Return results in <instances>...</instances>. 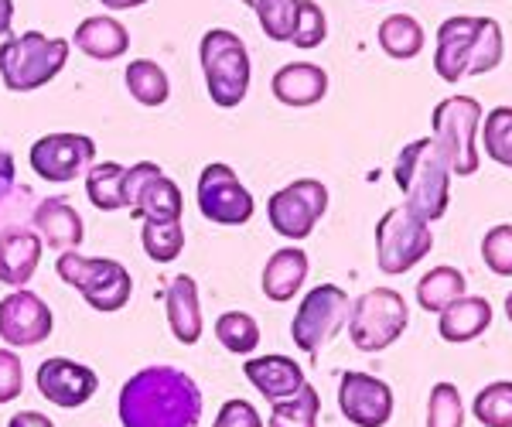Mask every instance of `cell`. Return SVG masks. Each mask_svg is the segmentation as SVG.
<instances>
[{"label": "cell", "instance_id": "cell-12", "mask_svg": "<svg viewBox=\"0 0 512 427\" xmlns=\"http://www.w3.org/2000/svg\"><path fill=\"white\" fill-rule=\"evenodd\" d=\"M198 212L216 226H246L256 212L253 192L236 178V171L222 161H212L198 175Z\"/></svg>", "mask_w": 512, "mask_h": 427}, {"label": "cell", "instance_id": "cell-31", "mask_svg": "<svg viewBox=\"0 0 512 427\" xmlns=\"http://www.w3.org/2000/svg\"><path fill=\"white\" fill-rule=\"evenodd\" d=\"M123 175L127 164H93L86 171V195L99 212H117L123 209Z\"/></svg>", "mask_w": 512, "mask_h": 427}, {"label": "cell", "instance_id": "cell-47", "mask_svg": "<svg viewBox=\"0 0 512 427\" xmlns=\"http://www.w3.org/2000/svg\"><path fill=\"white\" fill-rule=\"evenodd\" d=\"M243 4H253V0H243Z\"/></svg>", "mask_w": 512, "mask_h": 427}, {"label": "cell", "instance_id": "cell-24", "mask_svg": "<svg viewBox=\"0 0 512 427\" xmlns=\"http://www.w3.org/2000/svg\"><path fill=\"white\" fill-rule=\"evenodd\" d=\"M35 229H38L41 243L52 246V250H59V253L76 250V246H82V236H86L82 216L65 199H45V202H38V209H35Z\"/></svg>", "mask_w": 512, "mask_h": 427}, {"label": "cell", "instance_id": "cell-19", "mask_svg": "<svg viewBox=\"0 0 512 427\" xmlns=\"http://www.w3.org/2000/svg\"><path fill=\"white\" fill-rule=\"evenodd\" d=\"M72 45L93 62H113L130 52V31L113 14H93V18L79 21Z\"/></svg>", "mask_w": 512, "mask_h": 427}, {"label": "cell", "instance_id": "cell-39", "mask_svg": "<svg viewBox=\"0 0 512 427\" xmlns=\"http://www.w3.org/2000/svg\"><path fill=\"white\" fill-rule=\"evenodd\" d=\"M482 260L495 277H512V226H492L482 240Z\"/></svg>", "mask_w": 512, "mask_h": 427}, {"label": "cell", "instance_id": "cell-10", "mask_svg": "<svg viewBox=\"0 0 512 427\" xmlns=\"http://www.w3.org/2000/svg\"><path fill=\"white\" fill-rule=\"evenodd\" d=\"M328 209V188L318 178H297L287 188L270 195L267 202V219L274 226L277 236L284 240H308L315 233L318 219Z\"/></svg>", "mask_w": 512, "mask_h": 427}, {"label": "cell", "instance_id": "cell-8", "mask_svg": "<svg viewBox=\"0 0 512 427\" xmlns=\"http://www.w3.org/2000/svg\"><path fill=\"white\" fill-rule=\"evenodd\" d=\"M434 250L431 223L410 212L407 205H393L376 223V264L383 274L400 277L414 270Z\"/></svg>", "mask_w": 512, "mask_h": 427}, {"label": "cell", "instance_id": "cell-30", "mask_svg": "<svg viewBox=\"0 0 512 427\" xmlns=\"http://www.w3.org/2000/svg\"><path fill=\"white\" fill-rule=\"evenodd\" d=\"M506 59V35L495 18H478V31L472 41V59H468V76H489Z\"/></svg>", "mask_w": 512, "mask_h": 427}, {"label": "cell", "instance_id": "cell-18", "mask_svg": "<svg viewBox=\"0 0 512 427\" xmlns=\"http://www.w3.org/2000/svg\"><path fill=\"white\" fill-rule=\"evenodd\" d=\"M270 89L284 106L291 110H308L318 106L328 93V72L315 62H287L280 65L270 79Z\"/></svg>", "mask_w": 512, "mask_h": 427}, {"label": "cell", "instance_id": "cell-28", "mask_svg": "<svg viewBox=\"0 0 512 427\" xmlns=\"http://www.w3.org/2000/svg\"><path fill=\"white\" fill-rule=\"evenodd\" d=\"M376 38H379V48L396 62L417 59V55L424 52V28H420V21L414 14H390V18H383Z\"/></svg>", "mask_w": 512, "mask_h": 427}, {"label": "cell", "instance_id": "cell-5", "mask_svg": "<svg viewBox=\"0 0 512 427\" xmlns=\"http://www.w3.org/2000/svg\"><path fill=\"white\" fill-rule=\"evenodd\" d=\"M478 130H482V103L475 96H448L434 106L431 137L454 178H472L482 164Z\"/></svg>", "mask_w": 512, "mask_h": 427}, {"label": "cell", "instance_id": "cell-33", "mask_svg": "<svg viewBox=\"0 0 512 427\" xmlns=\"http://www.w3.org/2000/svg\"><path fill=\"white\" fill-rule=\"evenodd\" d=\"M478 137H482L485 154L512 171V106H495V110L485 113Z\"/></svg>", "mask_w": 512, "mask_h": 427}, {"label": "cell", "instance_id": "cell-41", "mask_svg": "<svg viewBox=\"0 0 512 427\" xmlns=\"http://www.w3.org/2000/svg\"><path fill=\"white\" fill-rule=\"evenodd\" d=\"M212 427H263V421L250 400H226L219 407V417Z\"/></svg>", "mask_w": 512, "mask_h": 427}, {"label": "cell", "instance_id": "cell-3", "mask_svg": "<svg viewBox=\"0 0 512 427\" xmlns=\"http://www.w3.org/2000/svg\"><path fill=\"white\" fill-rule=\"evenodd\" d=\"M198 65H202L209 100L219 110H236L250 93L253 62L246 41L229 28H209L198 41Z\"/></svg>", "mask_w": 512, "mask_h": 427}, {"label": "cell", "instance_id": "cell-40", "mask_svg": "<svg viewBox=\"0 0 512 427\" xmlns=\"http://www.w3.org/2000/svg\"><path fill=\"white\" fill-rule=\"evenodd\" d=\"M24 390V369L21 356H14V349H0V404H11L18 400Z\"/></svg>", "mask_w": 512, "mask_h": 427}, {"label": "cell", "instance_id": "cell-36", "mask_svg": "<svg viewBox=\"0 0 512 427\" xmlns=\"http://www.w3.org/2000/svg\"><path fill=\"white\" fill-rule=\"evenodd\" d=\"M256 21L270 41H291L297 21V0H253Z\"/></svg>", "mask_w": 512, "mask_h": 427}, {"label": "cell", "instance_id": "cell-1", "mask_svg": "<svg viewBox=\"0 0 512 427\" xmlns=\"http://www.w3.org/2000/svg\"><path fill=\"white\" fill-rule=\"evenodd\" d=\"M117 414L123 427H198L202 390L185 369L147 366L123 383Z\"/></svg>", "mask_w": 512, "mask_h": 427}, {"label": "cell", "instance_id": "cell-29", "mask_svg": "<svg viewBox=\"0 0 512 427\" xmlns=\"http://www.w3.org/2000/svg\"><path fill=\"white\" fill-rule=\"evenodd\" d=\"M140 243L154 264H171L185 250V229L181 219H147L140 223Z\"/></svg>", "mask_w": 512, "mask_h": 427}, {"label": "cell", "instance_id": "cell-6", "mask_svg": "<svg viewBox=\"0 0 512 427\" xmlns=\"http://www.w3.org/2000/svg\"><path fill=\"white\" fill-rule=\"evenodd\" d=\"M55 274L72 284L93 311H120L127 308L134 281L127 267L110 257H82L79 250H65L55 260Z\"/></svg>", "mask_w": 512, "mask_h": 427}, {"label": "cell", "instance_id": "cell-16", "mask_svg": "<svg viewBox=\"0 0 512 427\" xmlns=\"http://www.w3.org/2000/svg\"><path fill=\"white\" fill-rule=\"evenodd\" d=\"M35 387L48 404H55L62 410H76L93 400V393L99 390V376L89 366L76 363V359L52 356L38 366Z\"/></svg>", "mask_w": 512, "mask_h": 427}, {"label": "cell", "instance_id": "cell-23", "mask_svg": "<svg viewBox=\"0 0 512 427\" xmlns=\"http://www.w3.org/2000/svg\"><path fill=\"white\" fill-rule=\"evenodd\" d=\"M171 335L181 346H195L202 339V301H198V284L188 274H178L164 298Z\"/></svg>", "mask_w": 512, "mask_h": 427}, {"label": "cell", "instance_id": "cell-21", "mask_svg": "<svg viewBox=\"0 0 512 427\" xmlns=\"http://www.w3.org/2000/svg\"><path fill=\"white\" fill-rule=\"evenodd\" d=\"M41 253H45V243H41L38 233H31V229H7L0 236V281L11 287H24L35 277Z\"/></svg>", "mask_w": 512, "mask_h": 427}, {"label": "cell", "instance_id": "cell-26", "mask_svg": "<svg viewBox=\"0 0 512 427\" xmlns=\"http://www.w3.org/2000/svg\"><path fill=\"white\" fill-rule=\"evenodd\" d=\"M123 82H127L130 96L147 110H158L171 100V79L154 59H134L123 72Z\"/></svg>", "mask_w": 512, "mask_h": 427}, {"label": "cell", "instance_id": "cell-4", "mask_svg": "<svg viewBox=\"0 0 512 427\" xmlns=\"http://www.w3.org/2000/svg\"><path fill=\"white\" fill-rule=\"evenodd\" d=\"M69 62V41L45 31H24L0 48V79L11 93H35L48 86Z\"/></svg>", "mask_w": 512, "mask_h": 427}, {"label": "cell", "instance_id": "cell-48", "mask_svg": "<svg viewBox=\"0 0 512 427\" xmlns=\"http://www.w3.org/2000/svg\"><path fill=\"white\" fill-rule=\"evenodd\" d=\"M373 4H379V0H373Z\"/></svg>", "mask_w": 512, "mask_h": 427}, {"label": "cell", "instance_id": "cell-2", "mask_svg": "<svg viewBox=\"0 0 512 427\" xmlns=\"http://www.w3.org/2000/svg\"><path fill=\"white\" fill-rule=\"evenodd\" d=\"M393 178L403 192V205L410 212H417L427 223L444 219L451 205V168L444 161V154L437 151L434 137H417L396 154Z\"/></svg>", "mask_w": 512, "mask_h": 427}, {"label": "cell", "instance_id": "cell-38", "mask_svg": "<svg viewBox=\"0 0 512 427\" xmlns=\"http://www.w3.org/2000/svg\"><path fill=\"white\" fill-rule=\"evenodd\" d=\"M328 38V18L321 11L318 0H297V21H294V35L291 45L301 48V52H311L321 41Z\"/></svg>", "mask_w": 512, "mask_h": 427}, {"label": "cell", "instance_id": "cell-32", "mask_svg": "<svg viewBox=\"0 0 512 427\" xmlns=\"http://www.w3.org/2000/svg\"><path fill=\"white\" fill-rule=\"evenodd\" d=\"M318 414H321V397L311 383H304L294 397L277 400L274 410H270L267 427H318Z\"/></svg>", "mask_w": 512, "mask_h": 427}, {"label": "cell", "instance_id": "cell-35", "mask_svg": "<svg viewBox=\"0 0 512 427\" xmlns=\"http://www.w3.org/2000/svg\"><path fill=\"white\" fill-rule=\"evenodd\" d=\"M472 410L482 427H512V380H495L482 387Z\"/></svg>", "mask_w": 512, "mask_h": 427}, {"label": "cell", "instance_id": "cell-22", "mask_svg": "<svg viewBox=\"0 0 512 427\" xmlns=\"http://www.w3.org/2000/svg\"><path fill=\"white\" fill-rule=\"evenodd\" d=\"M308 270H311L308 253H304L301 246H284V250H277L274 257L267 260V267H263V274H260L263 294H267L270 301H277V305L294 301L297 291L308 281Z\"/></svg>", "mask_w": 512, "mask_h": 427}, {"label": "cell", "instance_id": "cell-45", "mask_svg": "<svg viewBox=\"0 0 512 427\" xmlns=\"http://www.w3.org/2000/svg\"><path fill=\"white\" fill-rule=\"evenodd\" d=\"M0 14H14V0H0Z\"/></svg>", "mask_w": 512, "mask_h": 427}, {"label": "cell", "instance_id": "cell-43", "mask_svg": "<svg viewBox=\"0 0 512 427\" xmlns=\"http://www.w3.org/2000/svg\"><path fill=\"white\" fill-rule=\"evenodd\" d=\"M106 11H134V7H144L147 0H99Z\"/></svg>", "mask_w": 512, "mask_h": 427}, {"label": "cell", "instance_id": "cell-42", "mask_svg": "<svg viewBox=\"0 0 512 427\" xmlns=\"http://www.w3.org/2000/svg\"><path fill=\"white\" fill-rule=\"evenodd\" d=\"M7 427H55L52 421H48L45 414H35V410H21V414L11 417V424Z\"/></svg>", "mask_w": 512, "mask_h": 427}, {"label": "cell", "instance_id": "cell-46", "mask_svg": "<svg viewBox=\"0 0 512 427\" xmlns=\"http://www.w3.org/2000/svg\"><path fill=\"white\" fill-rule=\"evenodd\" d=\"M506 318L512 322V291H509V298H506Z\"/></svg>", "mask_w": 512, "mask_h": 427}, {"label": "cell", "instance_id": "cell-9", "mask_svg": "<svg viewBox=\"0 0 512 427\" xmlns=\"http://www.w3.org/2000/svg\"><path fill=\"white\" fill-rule=\"evenodd\" d=\"M352 298L338 284H318L304 294V301L294 311L291 335L294 346L308 356H318L325 349V342H332L338 332L349 322Z\"/></svg>", "mask_w": 512, "mask_h": 427}, {"label": "cell", "instance_id": "cell-20", "mask_svg": "<svg viewBox=\"0 0 512 427\" xmlns=\"http://www.w3.org/2000/svg\"><path fill=\"white\" fill-rule=\"evenodd\" d=\"M243 373L270 404L294 397L304 387V369L291 356H253L243 363Z\"/></svg>", "mask_w": 512, "mask_h": 427}, {"label": "cell", "instance_id": "cell-11", "mask_svg": "<svg viewBox=\"0 0 512 427\" xmlns=\"http://www.w3.org/2000/svg\"><path fill=\"white\" fill-rule=\"evenodd\" d=\"M123 209H130V216L140 219V223H147V219H181L185 199H181V188L161 171V164L140 161L130 164L127 175H123Z\"/></svg>", "mask_w": 512, "mask_h": 427}, {"label": "cell", "instance_id": "cell-25", "mask_svg": "<svg viewBox=\"0 0 512 427\" xmlns=\"http://www.w3.org/2000/svg\"><path fill=\"white\" fill-rule=\"evenodd\" d=\"M492 325V305L485 298H468L461 294L458 301H451L448 308L441 311V322H437V332H441L444 342H475L478 335H485Z\"/></svg>", "mask_w": 512, "mask_h": 427}, {"label": "cell", "instance_id": "cell-15", "mask_svg": "<svg viewBox=\"0 0 512 427\" xmlns=\"http://www.w3.org/2000/svg\"><path fill=\"white\" fill-rule=\"evenodd\" d=\"M52 328H55L52 308H48L35 291L18 287V291L0 301V339L11 349L41 346V342L52 335Z\"/></svg>", "mask_w": 512, "mask_h": 427}, {"label": "cell", "instance_id": "cell-34", "mask_svg": "<svg viewBox=\"0 0 512 427\" xmlns=\"http://www.w3.org/2000/svg\"><path fill=\"white\" fill-rule=\"evenodd\" d=\"M216 339L236 356H250L260 346V325L246 311H226L216 322Z\"/></svg>", "mask_w": 512, "mask_h": 427}, {"label": "cell", "instance_id": "cell-27", "mask_svg": "<svg viewBox=\"0 0 512 427\" xmlns=\"http://www.w3.org/2000/svg\"><path fill=\"white\" fill-rule=\"evenodd\" d=\"M465 287H468V281L458 267H448V264L431 267L417 281V305L424 311H431V315H441L451 301H458L461 294H465Z\"/></svg>", "mask_w": 512, "mask_h": 427}, {"label": "cell", "instance_id": "cell-44", "mask_svg": "<svg viewBox=\"0 0 512 427\" xmlns=\"http://www.w3.org/2000/svg\"><path fill=\"white\" fill-rule=\"evenodd\" d=\"M11 21H14V14H0V48H4L7 41L14 38V28H11Z\"/></svg>", "mask_w": 512, "mask_h": 427}, {"label": "cell", "instance_id": "cell-7", "mask_svg": "<svg viewBox=\"0 0 512 427\" xmlns=\"http://www.w3.org/2000/svg\"><path fill=\"white\" fill-rule=\"evenodd\" d=\"M410 311L400 291L393 287H373L349 308V339L359 352H383L407 332Z\"/></svg>", "mask_w": 512, "mask_h": 427}, {"label": "cell", "instance_id": "cell-14", "mask_svg": "<svg viewBox=\"0 0 512 427\" xmlns=\"http://www.w3.org/2000/svg\"><path fill=\"white\" fill-rule=\"evenodd\" d=\"M338 410L355 427H386L393 417V390L373 373L349 369L338 383Z\"/></svg>", "mask_w": 512, "mask_h": 427}, {"label": "cell", "instance_id": "cell-13", "mask_svg": "<svg viewBox=\"0 0 512 427\" xmlns=\"http://www.w3.org/2000/svg\"><path fill=\"white\" fill-rule=\"evenodd\" d=\"M31 168L52 185L76 182L96 158V141L86 134H45L31 144Z\"/></svg>", "mask_w": 512, "mask_h": 427}, {"label": "cell", "instance_id": "cell-17", "mask_svg": "<svg viewBox=\"0 0 512 427\" xmlns=\"http://www.w3.org/2000/svg\"><path fill=\"white\" fill-rule=\"evenodd\" d=\"M475 31H478V18H472V14H454V18H448L437 28L434 72L444 82H461L468 76Z\"/></svg>", "mask_w": 512, "mask_h": 427}, {"label": "cell", "instance_id": "cell-37", "mask_svg": "<svg viewBox=\"0 0 512 427\" xmlns=\"http://www.w3.org/2000/svg\"><path fill=\"white\" fill-rule=\"evenodd\" d=\"M427 427H465V404L454 383H434L427 397Z\"/></svg>", "mask_w": 512, "mask_h": 427}]
</instances>
